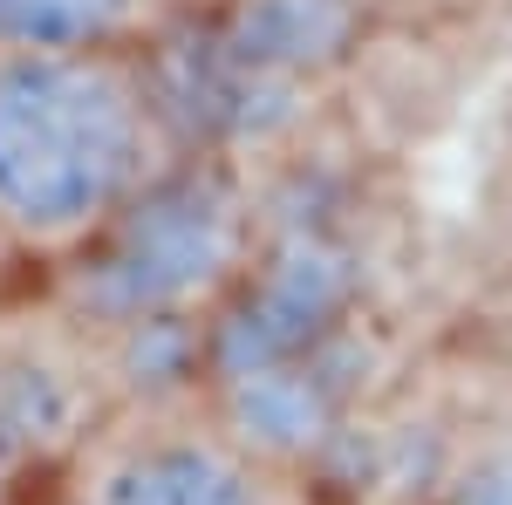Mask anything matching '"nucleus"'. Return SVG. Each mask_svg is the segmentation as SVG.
Here are the masks:
<instances>
[{
	"label": "nucleus",
	"mask_w": 512,
	"mask_h": 505,
	"mask_svg": "<svg viewBox=\"0 0 512 505\" xmlns=\"http://www.w3.org/2000/svg\"><path fill=\"white\" fill-rule=\"evenodd\" d=\"M69 505H308V492L239 430L144 417L137 430L82 444Z\"/></svg>",
	"instance_id": "f03ea898"
},
{
	"label": "nucleus",
	"mask_w": 512,
	"mask_h": 505,
	"mask_svg": "<svg viewBox=\"0 0 512 505\" xmlns=\"http://www.w3.org/2000/svg\"><path fill=\"white\" fill-rule=\"evenodd\" d=\"M171 164L137 55H0V246L89 253Z\"/></svg>",
	"instance_id": "f257e3e1"
},
{
	"label": "nucleus",
	"mask_w": 512,
	"mask_h": 505,
	"mask_svg": "<svg viewBox=\"0 0 512 505\" xmlns=\"http://www.w3.org/2000/svg\"><path fill=\"white\" fill-rule=\"evenodd\" d=\"M89 417H96L89 383L62 349H41V342H7L0 349V437L21 451L28 471L82 451Z\"/></svg>",
	"instance_id": "20e7f679"
},
{
	"label": "nucleus",
	"mask_w": 512,
	"mask_h": 505,
	"mask_svg": "<svg viewBox=\"0 0 512 505\" xmlns=\"http://www.w3.org/2000/svg\"><path fill=\"white\" fill-rule=\"evenodd\" d=\"M164 0H0V55H130Z\"/></svg>",
	"instance_id": "39448f33"
},
{
	"label": "nucleus",
	"mask_w": 512,
	"mask_h": 505,
	"mask_svg": "<svg viewBox=\"0 0 512 505\" xmlns=\"http://www.w3.org/2000/svg\"><path fill=\"white\" fill-rule=\"evenodd\" d=\"M96 246L123 253V267L96 273L89 280V301L123 314V321H158L164 308H178L198 287V273H205L198 260H219L233 246V205L212 192V185L198 192V185L158 178Z\"/></svg>",
	"instance_id": "7ed1b4c3"
},
{
	"label": "nucleus",
	"mask_w": 512,
	"mask_h": 505,
	"mask_svg": "<svg viewBox=\"0 0 512 505\" xmlns=\"http://www.w3.org/2000/svg\"><path fill=\"white\" fill-rule=\"evenodd\" d=\"M21 478H28V465H21V451L0 437V505H14L21 499Z\"/></svg>",
	"instance_id": "423d86ee"
}]
</instances>
